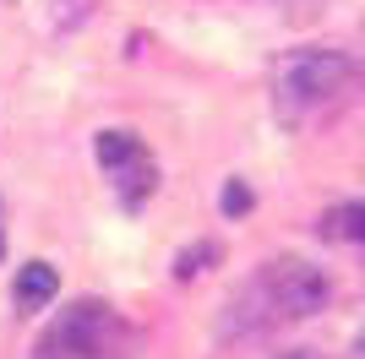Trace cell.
Instances as JSON below:
<instances>
[{"label":"cell","instance_id":"obj_1","mask_svg":"<svg viewBox=\"0 0 365 359\" xmlns=\"http://www.w3.org/2000/svg\"><path fill=\"white\" fill-rule=\"evenodd\" d=\"M327 278L322 267L300 261V256H273L262 261L251 278H245L224 305V338L240 343V338H267L278 327H294L305 316H317L327 305Z\"/></svg>","mask_w":365,"mask_h":359},{"label":"cell","instance_id":"obj_9","mask_svg":"<svg viewBox=\"0 0 365 359\" xmlns=\"http://www.w3.org/2000/svg\"><path fill=\"white\" fill-rule=\"evenodd\" d=\"M294 359H305V354H294Z\"/></svg>","mask_w":365,"mask_h":359},{"label":"cell","instance_id":"obj_8","mask_svg":"<svg viewBox=\"0 0 365 359\" xmlns=\"http://www.w3.org/2000/svg\"><path fill=\"white\" fill-rule=\"evenodd\" d=\"M0 251H6V239H0Z\"/></svg>","mask_w":365,"mask_h":359},{"label":"cell","instance_id":"obj_5","mask_svg":"<svg viewBox=\"0 0 365 359\" xmlns=\"http://www.w3.org/2000/svg\"><path fill=\"white\" fill-rule=\"evenodd\" d=\"M317 234L333 245H365V202H338L317 218Z\"/></svg>","mask_w":365,"mask_h":359},{"label":"cell","instance_id":"obj_6","mask_svg":"<svg viewBox=\"0 0 365 359\" xmlns=\"http://www.w3.org/2000/svg\"><path fill=\"white\" fill-rule=\"evenodd\" d=\"M55 288H61L55 267L49 261H28L22 278H16V311H44L49 299H55Z\"/></svg>","mask_w":365,"mask_h":359},{"label":"cell","instance_id":"obj_7","mask_svg":"<svg viewBox=\"0 0 365 359\" xmlns=\"http://www.w3.org/2000/svg\"><path fill=\"white\" fill-rule=\"evenodd\" d=\"M224 207H229V212H240V207H251V191H240V180H235V185H229V196H224Z\"/></svg>","mask_w":365,"mask_h":359},{"label":"cell","instance_id":"obj_3","mask_svg":"<svg viewBox=\"0 0 365 359\" xmlns=\"http://www.w3.org/2000/svg\"><path fill=\"white\" fill-rule=\"evenodd\" d=\"M360 88V66L338 49H300L278 66V115L311 120L322 109L344 104V93Z\"/></svg>","mask_w":365,"mask_h":359},{"label":"cell","instance_id":"obj_4","mask_svg":"<svg viewBox=\"0 0 365 359\" xmlns=\"http://www.w3.org/2000/svg\"><path fill=\"white\" fill-rule=\"evenodd\" d=\"M93 152H98V164L109 175V191L120 202L125 212H142L148 207V196L158 191V164H153L148 142L137 131H98L93 136Z\"/></svg>","mask_w":365,"mask_h":359},{"label":"cell","instance_id":"obj_2","mask_svg":"<svg viewBox=\"0 0 365 359\" xmlns=\"http://www.w3.org/2000/svg\"><path fill=\"white\" fill-rule=\"evenodd\" d=\"M142 338L109 299H71L33 343V359H137Z\"/></svg>","mask_w":365,"mask_h":359}]
</instances>
